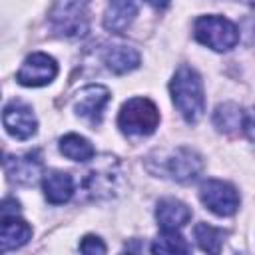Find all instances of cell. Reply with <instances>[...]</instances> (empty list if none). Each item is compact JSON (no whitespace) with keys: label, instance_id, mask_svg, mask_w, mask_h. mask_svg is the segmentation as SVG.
Masks as SVG:
<instances>
[{"label":"cell","instance_id":"obj_23","mask_svg":"<svg viewBox=\"0 0 255 255\" xmlns=\"http://www.w3.org/2000/svg\"><path fill=\"white\" fill-rule=\"evenodd\" d=\"M149 6H153V8H165L167 4H169V0H145Z\"/></svg>","mask_w":255,"mask_h":255},{"label":"cell","instance_id":"obj_8","mask_svg":"<svg viewBox=\"0 0 255 255\" xmlns=\"http://www.w3.org/2000/svg\"><path fill=\"white\" fill-rule=\"evenodd\" d=\"M58 74V64L52 56L44 54V52H34L30 54L22 68L16 74L18 84L22 86H30V88H38V86H46L50 84Z\"/></svg>","mask_w":255,"mask_h":255},{"label":"cell","instance_id":"obj_16","mask_svg":"<svg viewBox=\"0 0 255 255\" xmlns=\"http://www.w3.org/2000/svg\"><path fill=\"white\" fill-rule=\"evenodd\" d=\"M104 64L114 74H128L139 66V52L131 46L114 44L104 50Z\"/></svg>","mask_w":255,"mask_h":255},{"label":"cell","instance_id":"obj_20","mask_svg":"<svg viewBox=\"0 0 255 255\" xmlns=\"http://www.w3.org/2000/svg\"><path fill=\"white\" fill-rule=\"evenodd\" d=\"M189 249L191 247L177 231H167V229H163V233L149 247L151 253H189Z\"/></svg>","mask_w":255,"mask_h":255},{"label":"cell","instance_id":"obj_13","mask_svg":"<svg viewBox=\"0 0 255 255\" xmlns=\"http://www.w3.org/2000/svg\"><path fill=\"white\" fill-rule=\"evenodd\" d=\"M137 16L135 0H110L104 14V28L112 34H122Z\"/></svg>","mask_w":255,"mask_h":255},{"label":"cell","instance_id":"obj_7","mask_svg":"<svg viewBox=\"0 0 255 255\" xmlns=\"http://www.w3.org/2000/svg\"><path fill=\"white\" fill-rule=\"evenodd\" d=\"M203 171V159L189 147H177L163 159V173L179 183H189Z\"/></svg>","mask_w":255,"mask_h":255},{"label":"cell","instance_id":"obj_10","mask_svg":"<svg viewBox=\"0 0 255 255\" xmlns=\"http://www.w3.org/2000/svg\"><path fill=\"white\" fill-rule=\"evenodd\" d=\"M110 102V90L100 84L86 86L78 92L74 100V110L80 118L88 120L92 126H98L104 116V108Z\"/></svg>","mask_w":255,"mask_h":255},{"label":"cell","instance_id":"obj_12","mask_svg":"<svg viewBox=\"0 0 255 255\" xmlns=\"http://www.w3.org/2000/svg\"><path fill=\"white\" fill-rule=\"evenodd\" d=\"M155 219H157L161 231L163 229L179 231L191 219V209L183 201H179L175 197H165L155 207Z\"/></svg>","mask_w":255,"mask_h":255},{"label":"cell","instance_id":"obj_6","mask_svg":"<svg viewBox=\"0 0 255 255\" xmlns=\"http://www.w3.org/2000/svg\"><path fill=\"white\" fill-rule=\"evenodd\" d=\"M90 0H58L50 18L54 26L60 30V34L76 36L84 34L88 28L86 20V6Z\"/></svg>","mask_w":255,"mask_h":255},{"label":"cell","instance_id":"obj_17","mask_svg":"<svg viewBox=\"0 0 255 255\" xmlns=\"http://www.w3.org/2000/svg\"><path fill=\"white\" fill-rule=\"evenodd\" d=\"M243 118L245 114L239 110L237 104H231V102H225V104H219L213 112V126L223 131V133H235L243 128Z\"/></svg>","mask_w":255,"mask_h":255},{"label":"cell","instance_id":"obj_3","mask_svg":"<svg viewBox=\"0 0 255 255\" xmlns=\"http://www.w3.org/2000/svg\"><path fill=\"white\" fill-rule=\"evenodd\" d=\"M193 34L195 38L215 50V52H227L231 48H235V44L239 42V30L237 26L217 14H209V16H199L193 24Z\"/></svg>","mask_w":255,"mask_h":255},{"label":"cell","instance_id":"obj_19","mask_svg":"<svg viewBox=\"0 0 255 255\" xmlns=\"http://www.w3.org/2000/svg\"><path fill=\"white\" fill-rule=\"evenodd\" d=\"M193 235H195L197 245L203 251H207V253H219L221 251V245H223V239H225L223 229H217L209 223H197L193 227Z\"/></svg>","mask_w":255,"mask_h":255},{"label":"cell","instance_id":"obj_15","mask_svg":"<svg viewBox=\"0 0 255 255\" xmlns=\"http://www.w3.org/2000/svg\"><path fill=\"white\" fill-rule=\"evenodd\" d=\"M30 237H32V227L24 219L16 217L14 213L12 215H2V229H0V249H2V253L26 245L30 241Z\"/></svg>","mask_w":255,"mask_h":255},{"label":"cell","instance_id":"obj_18","mask_svg":"<svg viewBox=\"0 0 255 255\" xmlns=\"http://www.w3.org/2000/svg\"><path fill=\"white\" fill-rule=\"evenodd\" d=\"M60 151L72 159V161H90L94 159V147L92 143L78 135V133H66L60 137Z\"/></svg>","mask_w":255,"mask_h":255},{"label":"cell","instance_id":"obj_5","mask_svg":"<svg viewBox=\"0 0 255 255\" xmlns=\"http://www.w3.org/2000/svg\"><path fill=\"white\" fill-rule=\"evenodd\" d=\"M120 179V163L112 155H102L96 165L88 171L84 179V189L94 199L110 197L116 191V183Z\"/></svg>","mask_w":255,"mask_h":255},{"label":"cell","instance_id":"obj_22","mask_svg":"<svg viewBox=\"0 0 255 255\" xmlns=\"http://www.w3.org/2000/svg\"><path fill=\"white\" fill-rule=\"evenodd\" d=\"M243 129H245L247 137L251 141H255V108L245 114V118H243Z\"/></svg>","mask_w":255,"mask_h":255},{"label":"cell","instance_id":"obj_2","mask_svg":"<svg viewBox=\"0 0 255 255\" xmlns=\"http://www.w3.org/2000/svg\"><path fill=\"white\" fill-rule=\"evenodd\" d=\"M157 124H159L157 106L147 98L128 100L118 114V126L126 135H149L155 131Z\"/></svg>","mask_w":255,"mask_h":255},{"label":"cell","instance_id":"obj_24","mask_svg":"<svg viewBox=\"0 0 255 255\" xmlns=\"http://www.w3.org/2000/svg\"><path fill=\"white\" fill-rule=\"evenodd\" d=\"M239 2H243V4H247V6H251V8H255V0H239Z\"/></svg>","mask_w":255,"mask_h":255},{"label":"cell","instance_id":"obj_4","mask_svg":"<svg viewBox=\"0 0 255 255\" xmlns=\"http://www.w3.org/2000/svg\"><path fill=\"white\" fill-rule=\"evenodd\" d=\"M201 203L219 217H229L239 209V193L237 189L221 179H207L199 187Z\"/></svg>","mask_w":255,"mask_h":255},{"label":"cell","instance_id":"obj_14","mask_svg":"<svg viewBox=\"0 0 255 255\" xmlns=\"http://www.w3.org/2000/svg\"><path fill=\"white\" fill-rule=\"evenodd\" d=\"M42 189L50 203L62 205V203L70 201V197L74 195V179L66 171L50 169L42 175Z\"/></svg>","mask_w":255,"mask_h":255},{"label":"cell","instance_id":"obj_21","mask_svg":"<svg viewBox=\"0 0 255 255\" xmlns=\"http://www.w3.org/2000/svg\"><path fill=\"white\" fill-rule=\"evenodd\" d=\"M80 251H82V253H88V255H102V253H106V245L102 243L100 237H96V235H86V237L80 241Z\"/></svg>","mask_w":255,"mask_h":255},{"label":"cell","instance_id":"obj_1","mask_svg":"<svg viewBox=\"0 0 255 255\" xmlns=\"http://www.w3.org/2000/svg\"><path fill=\"white\" fill-rule=\"evenodd\" d=\"M169 92L181 118L187 124H197L205 112L203 84L199 74L189 66H181L169 82Z\"/></svg>","mask_w":255,"mask_h":255},{"label":"cell","instance_id":"obj_11","mask_svg":"<svg viewBox=\"0 0 255 255\" xmlns=\"http://www.w3.org/2000/svg\"><path fill=\"white\" fill-rule=\"evenodd\" d=\"M4 171L10 181L32 185L42 175V159L36 151H28L24 155H6Z\"/></svg>","mask_w":255,"mask_h":255},{"label":"cell","instance_id":"obj_9","mask_svg":"<svg viewBox=\"0 0 255 255\" xmlns=\"http://www.w3.org/2000/svg\"><path fill=\"white\" fill-rule=\"evenodd\" d=\"M2 122H4L6 131L14 135L16 139H28L38 129V122H36L32 108L20 100H12L4 106Z\"/></svg>","mask_w":255,"mask_h":255}]
</instances>
